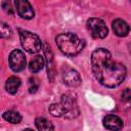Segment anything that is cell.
<instances>
[{
	"mask_svg": "<svg viewBox=\"0 0 131 131\" xmlns=\"http://www.w3.org/2000/svg\"><path fill=\"white\" fill-rule=\"evenodd\" d=\"M20 43L23 48L29 53H37L42 48V42L40 38L29 31H20L19 33Z\"/></svg>",
	"mask_w": 131,
	"mask_h": 131,
	"instance_id": "obj_3",
	"label": "cell"
},
{
	"mask_svg": "<svg viewBox=\"0 0 131 131\" xmlns=\"http://www.w3.org/2000/svg\"><path fill=\"white\" fill-rule=\"evenodd\" d=\"M49 112L54 117H61L63 116V111L61 108L60 103H53L49 106Z\"/></svg>",
	"mask_w": 131,
	"mask_h": 131,
	"instance_id": "obj_15",
	"label": "cell"
},
{
	"mask_svg": "<svg viewBox=\"0 0 131 131\" xmlns=\"http://www.w3.org/2000/svg\"><path fill=\"white\" fill-rule=\"evenodd\" d=\"M55 41L59 50L68 56H75L79 54L85 47V41L73 33L59 34L56 36Z\"/></svg>",
	"mask_w": 131,
	"mask_h": 131,
	"instance_id": "obj_2",
	"label": "cell"
},
{
	"mask_svg": "<svg viewBox=\"0 0 131 131\" xmlns=\"http://www.w3.org/2000/svg\"><path fill=\"white\" fill-rule=\"evenodd\" d=\"M103 126L107 129V130H112V131H119L122 129L123 127V122L122 120L115 115H107L103 118Z\"/></svg>",
	"mask_w": 131,
	"mask_h": 131,
	"instance_id": "obj_9",
	"label": "cell"
},
{
	"mask_svg": "<svg viewBox=\"0 0 131 131\" xmlns=\"http://www.w3.org/2000/svg\"><path fill=\"white\" fill-rule=\"evenodd\" d=\"M2 117L4 120L12 124H18L21 121V116L15 111H6L5 113H3Z\"/></svg>",
	"mask_w": 131,
	"mask_h": 131,
	"instance_id": "obj_14",
	"label": "cell"
},
{
	"mask_svg": "<svg viewBox=\"0 0 131 131\" xmlns=\"http://www.w3.org/2000/svg\"><path fill=\"white\" fill-rule=\"evenodd\" d=\"M112 27H113V30H114L115 34L117 36H119V37H125V36H127L128 33H129V31H130L129 25L125 20L120 19V18L115 19L113 21Z\"/></svg>",
	"mask_w": 131,
	"mask_h": 131,
	"instance_id": "obj_10",
	"label": "cell"
},
{
	"mask_svg": "<svg viewBox=\"0 0 131 131\" xmlns=\"http://www.w3.org/2000/svg\"><path fill=\"white\" fill-rule=\"evenodd\" d=\"M35 125L38 131H54L52 123L45 118H37L35 120Z\"/></svg>",
	"mask_w": 131,
	"mask_h": 131,
	"instance_id": "obj_12",
	"label": "cell"
},
{
	"mask_svg": "<svg viewBox=\"0 0 131 131\" xmlns=\"http://www.w3.org/2000/svg\"><path fill=\"white\" fill-rule=\"evenodd\" d=\"M0 34L2 38H9L12 34L10 28L8 27V25H6L5 23H1L0 24Z\"/></svg>",
	"mask_w": 131,
	"mask_h": 131,
	"instance_id": "obj_16",
	"label": "cell"
},
{
	"mask_svg": "<svg viewBox=\"0 0 131 131\" xmlns=\"http://www.w3.org/2000/svg\"><path fill=\"white\" fill-rule=\"evenodd\" d=\"M122 99L125 100V101L131 100V90L129 88L123 90V92H122Z\"/></svg>",
	"mask_w": 131,
	"mask_h": 131,
	"instance_id": "obj_18",
	"label": "cell"
},
{
	"mask_svg": "<svg viewBox=\"0 0 131 131\" xmlns=\"http://www.w3.org/2000/svg\"><path fill=\"white\" fill-rule=\"evenodd\" d=\"M87 28L93 38L102 39L107 36V28L104 21L97 17H91L87 20Z\"/></svg>",
	"mask_w": 131,
	"mask_h": 131,
	"instance_id": "obj_4",
	"label": "cell"
},
{
	"mask_svg": "<svg viewBox=\"0 0 131 131\" xmlns=\"http://www.w3.org/2000/svg\"><path fill=\"white\" fill-rule=\"evenodd\" d=\"M44 67V58L41 55H36L35 57H33L29 63V69L31 72L33 73H37L39 71H41Z\"/></svg>",
	"mask_w": 131,
	"mask_h": 131,
	"instance_id": "obj_13",
	"label": "cell"
},
{
	"mask_svg": "<svg viewBox=\"0 0 131 131\" xmlns=\"http://www.w3.org/2000/svg\"><path fill=\"white\" fill-rule=\"evenodd\" d=\"M59 103L61 105V108L63 111V116L66 118L73 119L79 115L78 105H77V102L74 96L70 94H63L61 96V100Z\"/></svg>",
	"mask_w": 131,
	"mask_h": 131,
	"instance_id": "obj_5",
	"label": "cell"
},
{
	"mask_svg": "<svg viewBox=\"0 0 131 131\" xmlns=\"http://www.w3.org/2000/svg\"><path fill=\"white\" fill-rule=\"evenodd\" d=\"M38 82H37V80L36 79H30V82H29V91L31 92V93H35L36 91H37V89H38Z\"/></svg>",
	"mask_w": 131,
	"mask_h": 131,
	"instance_id": "obj_17",
	"label": "cell"
},
{
	"mask_svg": "<svg viewBox=\"0 0 131 131\" xmlns=\"http://www.w3.org/2000/svg\"><path fill=\"white\" fill-rule=\"evenodd\" d=\"M91 68L95 79L103 86L115 88L126 77V68L113 59L110 51L98 48L91 54Z\"/></svg>",
	"mask_w": 131,
	"mask_h": 131,
	"instance_id": "obj_1",
	"label": "cell"
},
{
	"mask_svg": "<svg viewBox=\"0 0 131 131\" xmlns=\"http://www.w3.org/2000/svg\"><path fill=\"white\" fill-rule=\"evenodd\" d=\"M15 7H16L18 15L25 19H31L35 15V12H34L32 5L26 0H16L15 1Z\"/></svg>",
	"mask_w": 131,
	"mask_h": 131,
	"instance_id": "obj_8",
	"label": "cell"
},
{
	"mask_svg": "<svg viewBox=\"0 0 131 131\" xmlns=\"http://www.w3.org/2000/svg\"><path fill=\"white\" fill-rule=\"evenodd\" d=\"M26 56L23 51L15 49L9 55V66L12 71L20 72L26 68Z\"/></svg>",
	"mask_w": 131,
	"mask_h": 131,
	"instance_id": "obj_6",
	"label": "cell"
},
{
	"mask_svg": "<svg viewBox=\"0 0 131 131\" xmlns=\"http://www.w3.org/2000/svg\"><path fill=\"white\" fill-rule=\"evenodd\" d=\"M19 86H20V80H19V78L12 76V77L8 78V80L6 81L5 89H6V91H7L8 93L14 94V93H16V91L18 90Z\"/></svg>",
	"mask_w": 131,
	"mask_h": 131,
	"instance_id": "obj_11",
	"label": "cell"
},
{
	"mask_svg": "<svg viewBox=\"0 0 131 131\" xmlns=\"http://www.w3.org/2000/svg\"><path fill=\"white\" fill-rule=\"evenodd\" d=\"M61 76L64 84L70 87H77L81 84V77L79 73L70 67H63Z\"/></svg>",
	"mask_w": 131,
	"mask_h": 131,
	"instance_id": "obj_7",
	"label": "cell"
},
{
	"mask_svg": "<svg viewBox=\"0 0 131 131\" xmlns=\"http://www.w3.org/2000/svg\"><path fill=\"white\" fill-rule=\"evenodd\" d=\"M24 131H34V130H32V129H25Z\"/></svg>",
	"mask_w": 131,
	"mask_h": 131,
	"instance_id": "obj_19",
	"label": "cell"
}]
</instances>
